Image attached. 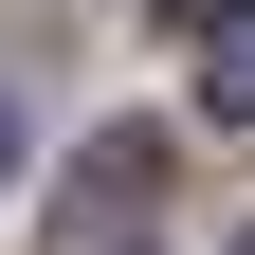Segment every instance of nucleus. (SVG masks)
I'll return each instance as SVG.
<instances>
[{
    "label": "nucleus",
    "instance_id": "3",
    "mask_svg": "<svg viewBox=\"0 0 255 255\" xmlns=\"http://www.w3.org/2000/svg\"><path fill=\"white\" fill-rule=\"evenodd\" d=\"M0 182H18V91H0Z\"/></svg>",
    "mask_w": 255,
    "mask_h": 255
},
{
    "label": "nucleus",
    "instance_id": "5",
    "mask_svg": "<svg viewBox=\"0 0 255 255\" xmlns=\"http://www.w3.org/2000/svg\"><path fill=\"white\" fill-rule=\"evenodd\" d=\"M237 255H255V237H237Z\"/></svg>",
    "mask_w": 255,
    "mask_h": 255
},
{
    "label": "nucleus",
    "instance_id": "1",
    "mask_svg": "<svg viewBox=\"0 0 255 255\" xmlns=\"http://www.w3.org/2000/svg\"><path fill=\"white\" fill-rule=\"evenodd\" d=\"M146 201H164V128H91V164H73V219H91V237H128Z\"/></svg>",
    "mask_w": 255,
    "mask_h": 255
},
{
    "label": "nucleus",
    "instance_id": "2",
    "mask_svg": "<svg viewBox=\"0 0 255 255\" xmlns=\"http://www.w3.org/2000/svg\"><path fill=\"white\" fill-rule=\"evenodd\" d=\"M201 110L255 128V0H237V18H201Z\"/></svg>",
    "mask_w": 255,
    "mask_h": 255
},
{
    "label": "nucleus",
    "instance_id": "4",
    "mask_svg": "<svg viewBox=\"0 0 255 255\" xmlns=\"http://www.w3.org/2000/svg\"><path fill=\"white\" fill-rule=\"evenodd\" d=\"M219 18H237V0H219Z\"/></svg>",
    "mask_w": 255,
    "mask_h": 255
}]
</instances>
